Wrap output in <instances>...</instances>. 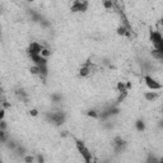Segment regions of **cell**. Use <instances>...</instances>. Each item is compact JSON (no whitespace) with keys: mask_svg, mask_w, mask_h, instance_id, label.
Listing matches in <instances>:
<instances>
[{"mask_svg":"<svg viewBox=\"0 0 163 163\" xmlns=\"http://www.w3.org/2000/svg\"><path fill=\"white\" fill-rule=\"evenodd\" d=\"M149 41L153 45V48L159 52H163V37L159 31H149Z\"/></svg>","mask_w":163,"mask_h":163,"instance_id":"1","label":"cell"},{"mask_svg":"<svg viewBox=\"0 0 163 163\" xmlns=\"http://www.w3.org/2000/svg\"><path fill=\"white\" fill-rule=\"evenodd\" d=\"M89 8V3L85 1V0H75V1L72 3V5H70V10H72L73 13H84L87 12Z\"/></svg>","mask_w":163,"mask_h":163,"instance_id":"2","label":"cell"},{"mask_svg":"<svg viewBox=\"0 0 163 163\" xmlns=\"http://www.w3.org/2000/svg\"><path fill=\"white\" fill-rule=\"evenodd\" d=\"M144 83H145V85L149 88V91L157 92V91H161L163 88L162 84L159 83L156 78L152 77V75H144Z\"/></svg>","mask_w":163,"mask_h":163,"instance_id":"3","label":"cell"},{"mask_svg":"<svg viewBox=\"0 0 163 163\" xmlns=\"http://www.w3.org/2000/svg\"><path fill=\"white\" fill-rule=\"evenodd\" d=\"M43 48V45H41L40 42H37V41H33V42L29 43L28 46V55L32 56V55H40L41 51H42Z\"/></svg>","mask_w":163,"mask_h":163,"instance_id":"4","label":"cell"},{"mask_svg":"<svg viewBox=\"0 0 163 163\" xmlns=\"http://www.w3.org/2000/svg\"><path fill=\"white\" fill-rule=\"evenodd\" d=\"M144 98H145L146 102H156L159 98V92H154V91L144 92Z\"/></svg>","mask_w":163,"mask_h":163,"instance_id":"5","label":"cell"},{"mask_svg":"<svg viewBox=\"0 0 163 163\" xmlns=\"http://www.w3.org/2000/svg\"><path fill=\"white\" fill-rule=\"evenodd\" d=\"M116 91L119 92L120 94H124V93H127V91H126V88H125V82H117L116 83Z\"/></svg>","mask_w":163,"mask_h":163,"instance_id":"6","label":"cell"},{"mask_svg":"<svg viewBox=\"0 0 163 163\" xmlns=\"http://www.w3.org/2000/svg\"><path fill=\"white\" fill-rule=\"evenodd\" d=\"M135 129H136V131L143 133L144 130H145V122H144L142 119L136 120V121H135Z\"/></svg>","mask_w":163,"mask_h":163,"instance_id":"7","label":"cell"},{"mask_svg":"<svg viewBox=\"0 0 163 163\" xmlns=\"http://www.w3.org/2000/svg\"><path fill=\"white\" fill-rule=\"evenodd\" d=\"M102 7L105 8L106 10H112L113 8H115V1H112V0H107V1H103V3H102Z\"/></svg>","mask_w":163,"mask_h":163,"instance_id":"8","label":"cell"},{"mask_svg":"<svg viewBox=\"0 0 163 163\" xmlns=\"http://www.w3.org/2000/svg\"><path fill=\"white\" fill-rule=\"evenodd\" d=\"M40 56H41V58H43V59H48L51 56V50L43 46V48H42V51H41Z\"/></svg>","mask_w":163,"mask_h":163,"instance_id":"9","label":"cell"},{"mask_svg":"<svg viewBox=\"0 0 163 163\" xmlns=\"http://www.w3.org/2000/svg\"><path fill=\"white\" fill-rule=\"evenodd\" d=\"M23 162L24 163H34V156H31V154H26L23 157Z\"/></svg>","mask_w":163,"mask_h":163,"instance_id":"10","label":"cell"},{"mask_svg":"<svg viewBox=\"0 0 163 163\" xmlns=\"http://www.w3.org/2000/svg\"><path fill=\"white\" fill-rule=\"evenodd\" d=\"M29 72H31L32 75H38L40 77V69H38V66H36V65L29 66Z\"/></svg>","mask_w":163,"mask_h":163,"instance_id":"11","label":"cell"},{"mask_svg":"<svg viewBox=\"0 0 163 163\" xmlns=\"http://www.w3.org/2000/svg\"><path fill=\"white\" fill-rule=\"evenodd\" d=\"M87 115H88L89 117H93V119H98L99 117V113L97 112L96 110H89L88 112H87Z\"/></svg>","mask_w":163,"mask_h":163,"instance_id":"12","label":"cell"},{"mask_svg":"<svg viewBox=\"0 0 163 163\" xmlns=\"http://www.w3.org/2000/svg\"><path fill=\"white\" fill-rule=\"evenodd\" d=\"M34 163H45V157L42 154H36L34 156Z\"/></svg>","mask_w":163,"mask_h":163,"instance_id":"13","label":"cell"},{"mask_svg":"<svg viewBox=\"0 0 163 163\" xmlns=\"http://www.w3.org/2000/svg\"><path fill=\"white\" fill-rule=\"evenodd\" d=\"M28 113L32 117H36V116H38V110H37V108H31V110L28 111Z\"/></svg>","mask_w":163,"mask_h":163,"instance_id":"14","label":"cell"},{"mask_svg":"<svg viewBox=\"0 0 163 163\" xmlns=\"http://www.w3.org/2000/svg\"><path fill=\"white\" fill-rule=\"evenodd\" d=\"M7 129H8V124H7V121L1 120V121H0V130H1V131H7Z\"/></svg>","mask_w":163,"mask_h":163,"instance_id":"15","label":"cell"},{"mask_svg":"<svg viewBox=\"0 0 163 163\" xmlns=\"http://www.w3.org/2000/svg\"><path fill=\"white\" fill-rule=\"evenodd\" d=\"M4 117H5V110L1 108V110H0V121L4 120Z\"/></svg>","mask_w":163,"mask_h":163,"instance_id":"16","label":"cell"},{"mask_svg":"<svg viewBox=\"0 0 163 163\" xmlns=\"http://www.w3.org/2000/svg\"><path fill=\"white\" fill-rule=\"evenodd\" d=\"M0 163H3V162H0Z\"/></svg>","mask_w":163,"mask_h":163,"instance_id":"17","label":"cell"}]
</instances>
